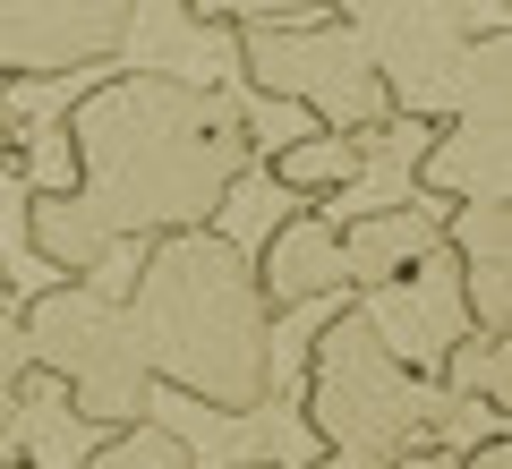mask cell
<instances>
[{
    "instance_id": "6da1fadb",
    "label": "cell",
    "mask_w": 512,
    "mask_h": 469,
    "mask_svg": "<svg viewBox=\"0 0 512 469\" xmlns=\"http://www.w3.org/2000/svg\"><path fill=\"white\" fill-rule=\"evenodd\" d=\"M69 180L26 188V248L52 273H103L120 248L214 222L222 197L256 171V120L239 86L180 69L94 77L60 111Z\"/></svg>"
},
{
    "instance_id": "7a4b0ae2",
    "label": "cell",
    "mask_w": 512,
    "mask_h": 469,
    "mask_svg": "<svg viewBox=\"0 0 512 469\" xmlns=\"http://www.w3.org/2000/svg\"><path fill=\"white\" fill-rule=\"evenodd\" d=\"M120 307L137 325L154 384L188 393L214 418H256L274 401V316L256 299L248 248L231 231L188 222V231L146 239Z\"/></svg>"
},
{
    "instance_id": "3957f363",
    "label": "cell",
    "mask_w": 512,
    "mask_h": 469,
    "mask_svg": "<svg viewBox=\"0 0 512 469\" xmlns=\"http://www.w3.org/2000/svg\"><path fill=\"white\" fill-rule=\"evenodd\" d=\"M461 410L436 376H419L410 359L384 350V333L367 325V307L342 290V307L325 316V333L308 342V384H299V418H308L316 444L333 452H367V461H393L410 444H453Z\"/></svg>"
},
{
    "instance_id": "277c9868",
    "label": "cell",
    "mask_w": 512,
    "mask_h": 469,
    "mask_svg": "<svg viewBox=\"0 0 512 469\" xmlns=\"http://www.w3.org/2000/svg\"><path fill=\"white\" fill-rule=\"evenodd\" d=\"M9 316H18V342L35 359V376H52L86 427L146 418L154 376H146V350H137V325H128L120 290H103L94 273H52Z\"/></svg>"
},
{
    "instance_id": "5b68a950",
    "label": "cell",
    "mask_w": 512,
    "mask_h": 469,
    "mask_svg": "<svg viewBox=\"0 0 512 469\" xmlns=\"http://www.w3.org/2000/svg\"><path fill=\"white\" fill-rule=\"evenodd\" d=\"M231 69H239V94H256V103H291V111H308L316 128H342V137L393 128V111H384V77L367 69L359 35H350L333 9L239 26V35H231Z\"/></svg>"
},
{
    "instance_id": "8992f818",
    "label": "cell",
    "mask_w": 512,
    "mask_h": 469,
    "mask_svg": "<svg viewBox=\"0 0 512 469\" xmlns=\"http://www.w3.org/2000/svg\"><path fill=\"white\" fill-rule=\"evenodd\" d=\"M419 205H512V35L487 18L461 60V94L444 120H427V145L410 163Z\"/></svg>"
},
{
    "instance_id": "52a82bcc",
    "label": "cell",
    "mask_w": 512,
    "mask_h": 469,
    "mask_svg": "<svg viewBox=\"0 0 512 469\" xmlns=\"http://www.w3.org/2000/svg\"><path fill=\"white\" fill-rule=\"evenodd\" d=\"M333 18L359 35L367 69L384 77V111L410 128L444 120L461 94V60H470V0H333Z\"/></svg>"
},
{
    "instance_id": "ba28073f",
    "label": "cell",
    "mask_w": 512,
    "mask_h": 469,
    "mask_svg": "<svg viewBox=\"0 0 512 469\" xmlns=\"http://www.w3.org/2000/svg\"><path fill=\"white\" fill-rule=\"evenodd\" d=\"M137 0H0V86H43L120 60Z\"/></svg>"
},
{
    "instance_id": "9c48e42d",
    "label": "cell",
    "mask_w": 512,
    "mask_h": 469,
    "mask_svg": "<svg viewBox=\"0 0 512 469\" xmlns=\"http://www.w3.org/2000/svg\"><path fill=\"white\" fill-rule=\"evenodd\" d=\"M350 299L367 307V325L384 333V350L393 359H410L419 376H436L444 359H453V342L470 333V316H461V282H453V256H427V265H410L402 282H376V290H350Z\"/></svg>"
},
{
    "instance_id": "30bf717a",
    "label": "cell",
    "mask_w": 512,
    "mask_h": 469,
    "mask_svg": "<svg viewBox=\"0 0 512 469\" xmlns=\"http://www.w3.org/2000/svg\"><path fill=\"white\" fill-rule=\"evenodd\" d=\"M256 273V299H265V316H291V307H325L342 299V248H333V222L316 214V205H299V214H282L274 231H265V248L248 256Z\"/></svg>"
},
{
    "instance_id": "8fae6325",
    "label": "cell",
    "mask_w": 512,
    "mask_h": 469,
    "mask_svg": "<svg viewBox=\"0 0 512 469\" xmlns=\"http://www.w3.org/2000/svg\"><path fill=\"white\" fill-rule=\"evenodd\" d=\"M444 256H453L470 333H504L512 342V205H453Z\"/></svg>"
},
{
    "instance_id": "7c38bea8",
    "label": "cell",
    "mask_w": 512,
    "mask_h": 469,
    "mask_svg": "<svg viewBox=\"0 0 512 469\" xmlns=\"http://www.w3.org/2000/svg\"><path fill=\"white\" fill-rule=\"evenodd\" d=\"M333 248H342V282L350 290H376V282H402L410 265L444 248V214L436 205H359L350 222H333Z\"/></svg>"
},
{
    "instance_id": "4fadbf2b",
    "label": "cell",
    "mask_w": 512,
    "mask_h": 469,
    "mask_svg": "<svg viewBox=\"0 0 512 469\" xmlns=\"http://www.w3.org/2000/svg\"><path fill=\"white\" fill-rule=\"evenodd\" d=\"M376 163L359 137H342V128H316V137H291V145H274L265 154V180L282 188V197H308V205H325V197H342L359 171Z\"/></svg>"
},
{
    "instance_id": "5bb4252c",
    "label": "cell",
    "mask_w": 512,
    "mask_h": 469,
    "mask_svg": "<svg viewBox=\"0 0 512 469\" xmlns=\"http://www.w3.org/2000/svg\"><path fill=\"white\" fill-rule=\"evenodd\" d=\"M436 384L453 401H470L487 427H504L512 418V376H504V333H461L453 342V359L436 367Z\"/></svg>"
},
{
    "instance_id": "9a60e30c",
    "label": "cell",
    "mask_w": 512,
    "mask_h": 469,
    "mask_svg": "<svg viewBox=\"0 0 512 469\" xmlns=\"http://www.w3.org/2000/svg\"><path fill=\"white\" fill-rule=\"evenodd\" d=\"M77 469H197V452H188L180 427H163V418H120V427H103L86 444V461Z\"/></svg>"
},
{
    "instance_id": "2e32d148",
    "label": "cell",
    "mask_w": 512,
    "mask_h": 469,
    "mask_svg": "<svg viewBox=\"0 0 512 469\" xmlns=\"http://www.w3.org/2000/svg\"><path fill=\"white\" fill-rule=\"evenodd\" d=\"M9 435H26V461H35V469H77L103 427H86V418L69 410V393L52 384L43 401H18V427H9Z\"/></svg>"
},
{
    "instance_id": "e0dca14e",
    "label": "cell",
    "mask_w": 512,
    "mask_h": 469,
    "mask_svg": "<svg viewBox=\"0 0 512 469\" xmlns=\"http://www.w3.org/2000/svg\"><path fill=\"white\" fill-rule=\"evenodd\" d=\"M316 9H333V0H180L188 26H265V18H316Z\"/></svg>"
},
{
    "instance_id": "ac0fdd59",
    "label": "cell",
    "mask_w": 512,
    "mask_h": 469,
    "mask_svg": "<svg viewBox=\"0 0 512 469\" xmlns=\"http://www.w3.org/2000/svg\"><path fill=\"white\" fill-rule=\"evenodd\" d=\"M26 384H35V359H26V342H18V316H0V444H9V427H18Z\"/></svg>"
},
{
    "instance_id": "d6986e66",
    "label": "cell",
    "mask_w": 512,
    "mask_h": 469,
    "mask_svg": "<svg viewBox=\"0 0 512 469\" xmlns=\"http://www.w3.org/2000/svg\"><path fill=\"white\" fill-rule=\"evenodd\" d=\"M35 111L18 103V86H0V171H35Z\"/></svg>"
},
{
    "instance_id": "ffe728a7",
    "label": "cell",
    "mask_w": 512,
    "mask_h": 469,
    "mask_svg": "<svg viewBox=\"0 0 512 469\" xmlns=\"http://www.w3.org/2000/svg\"><path fill=\"white\" fill-rule=\"evenodd\" d=\"M453 469H512V435H504V427H487L470 452H453Z\"/></svg>"
},
{
    "instance_id": "44dd1931",
    "label": "cell",
    "mask_w": 512,
    "mask_h": 469,
    "mask_svg": "<svg viewBox=\"0 0 512 469\" xmlns=\"http://www.w3.org/2000/svg\"><path fill=\"white\" fill-rule=\"evenodd\" d=\"M453 452L461 444H410V452H393L384 469H453Z\"/></svg>"
},
{
    "instance_id": "7402d4cb",
    "label": "cell",
    "mask_w": 512,
    "mask_h": 469,
    "mask_svg": "<svg viewBox=\"0 0 512 469\" xmlns=\"http://www.w3.org/2000/svg\"><path fill=\"white\" fill-rule=\"evenodd\" d=\"M308 469H384V461H367V452H333V444H316V461Z\"/></svg>"
},
{
    "instance_id": "603a6c76",
    "label": "cell",
    "mask_w": 512,
    "mask_h": 469,
    "mask_svg": "<svg viewBox=\"0 0 512 469\" xmlns=\"http://www.w3.org/2000/svg\"><path fill=\"white\" fill-rule=\"evenodd\" d=\"M231 469H282V461H231Z\"/></svg>"
},
{
    "instance_id": "cb8c5ba5",
    "label": "cell",
    "mask_w": 512,
    "mask_h": 469,
    "mask_svg": "<svg viewBox=\"0 0 512 469\" xmlns=\"http://www.w3.org/2000/svg\"><path fill=\"white\" fill-rule=\"evenodd\" d=\"M0 469H35V461H0Z\"/></svg>"
}]
</instances>
